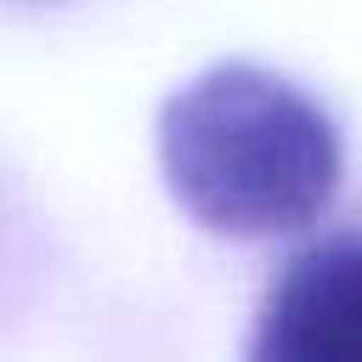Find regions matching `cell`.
Listing matches in <instances>:
<instances>
[{
  "label": "cell",
  "instance_id": "6da1fadb",
  "mask_svg": "<svg viewBox=\"0 0 362 362\" xmlns=\"http://www.w3.org/2000/svg\"><path fill=\"white\" fill-rule=\"evenodd\" d=\"M170 198L215 238H277L311 226L339 187L334 119L283 74L221 62L158 107Z\"/></svg>",
  "mask_w": 362,
  "mask_h": 362
},
{
  "label": "cell",
  "instance_id": "7a4b0ae2",
  "mask_svg": "<svg viewBox=\"0 0 362 362\" xmlns=\"http://www.w3.org/2000/svg\"><path fill=\"white\" fill-rule=\"evenodd\" d=\"M255 362H362V232H328L272 277Z\"/></svg>",
  "mask_w": 362,
  "mask_h": 362
}]
</instances>
